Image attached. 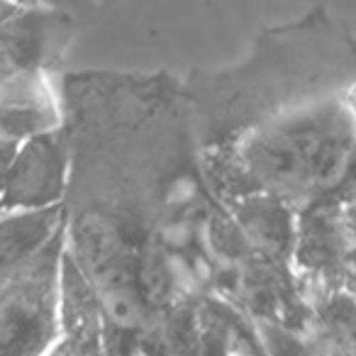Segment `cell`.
<instances>
[{
    "instance_id": "1",
    "label": "cell",
    "mask_w": 356,
    "mask_h": 356,
    "mask_svg": "<svg viewBox=\"0 0 356 356\" xmlns=\"http://www.w3.org/2000/svg\"><path fill=\"white\" fill-rule=\"evenodd\" d=\"M61 234L0 271V356H44L59 332Z\"/></svg>"
},
{
    "instance_id": "2",
    "label": "cell",
    "mask_w": 356,
    "mask_h": 356,
    "mask_svg": "<svg viewBox=\"0 0 356 356\" xmlns=\"http://www.w3.org/2000/svg\"><path fill=\"white\" fill-rule=\"evenodd\" d=\"M249 161L266 184L296 195L307 186L317 188L334 181L344 163V147L332 132L302 124L254 139Z\"/></svg>"
},
{
    "instance_id": "3",
    "label": "cell",
    "mask_w": 356,
    "mask_h": 356,
    "mask_svg": "<svg viewBox=\"0 0 356 356\" xmlns=\"http://www.w3.org/2000/svg\"><path fill=\"white\" fill-rule=\"evenodd\" d=\"M66 149L54 134L17 144L0 193V210H44L64 193Z\"/></svg>"
},
{
    "instance_id": "4",
    "label": "cell",
    "mask_w": 356,
    "mask_h": 356,
    "mask_svg": "<svg viewBox=\"0 0 356 356\" xmlns=\"http://www.w3.org/2000/svg\"><path fill=\"white\" fill-rule=\"evenodd\" d=\"M59 124V108L42 74L15 71L0 76V139L10 144L51 134Z\"/></svg>"
},
{
    "instance_id": "5",
    "label": "cell",
    "mask_w": 356,
    "mask_h": 356,
    "mask_svg": "<svg viewBox=\"0 0 356 356\" xmlns=\"http://www.w3.org/2000/svg\"><path fill=\"white\" fill-rule=\"evenodd\" d=\"M59 327L66 332L61 344L76 356H100V310L69 257L59 264Z\"/></svg>"
},
{
    "instance_id": "6",
    "label": "cell",
    "mask_w": 356,
    "mask_h": 356,
    "mask_svg": "<svg viewBox=\"0 0 356 356\" xmlns=\"http://www.w3.org/2000/svg\"><path fill=\"white\" fill-rule=\"evenodd\" d=\"M61 210H20L0 218V271L32 259L59 234Z\"/></svg>"
},
{
    "instance_id": "7",
    "label": "cell",
    "mask_w": 356,
    "mask_h": 356,
    "mask_svg": "<svg viewBox=\"0 0 356 356\" xmlns=\"http://www.w3.org/2000/svg\"><path fill=\"white\" fill-rule=\"evenodd\" d=\"M247 215H254L249 220V227L257 237H261V242H271L281 247L283 239L288 237V227H286V218H281L273 205L268 203H254L247 210Z\"/></svg>"
},
{
    "instance_id": "8",
    "label": "cell",
    "mask_w": 356,
    "mask_h": 356,
    "mask_svg": "<svg viewBox=\"0 0 356 356\" xmlns=\"http://www.w3.org/2000/svg\"><path fill=\"white\" fill-rule=\"evenodd\" d=\"M15 149H17V144L3 142V139H0V193H3V184H6V173H8V168H10L13 156H15Z\"/></svg>"
},
{
    "instance_id": "9",
    "label": "cell",
    "mask_w": 356,
    "mask_h": 356,
    "mask_svg": "<svg viewBox=\"0 0 356 356\" xmlns=\"http://www.w3.org/2000/svg\"><path fill=\"white\" fill-rule=\"evenodd\" d=\"M44 356H76V354L69 349V346H66V344H61V341H59V344H54V346H51V349L47 351Z\"/></svg>"
}]
</instances>
